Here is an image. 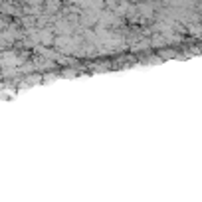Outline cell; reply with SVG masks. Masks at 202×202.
<instances>
[{"mask_svg":"<svg viewBox=\"0 0 202 202\" xmlns=\"http://www.w3.org/2000/svg\"><path fill=\"white\" fill-rule=\"evenodd\" d=\"M59 6V0H48V10L52 12L54 8H57Z\"/></svg>","mask_w":202,"mask_h":202,"instance_id":"6da1fadb","label":"cell"},{"mask_svg":"<svg viewBox=\"0 0 202 202\" xmlns=\"http://www.w3.org/2000/svg\"><path fill=\"white\" fill-rule=\"evenodd\" d=\"M40 40L46 42V44H50V42H52V36H50L48 32H42V34H40Z\"/></svg>","mask_w":202,"mask_h":202,"instance_id":"7a4b0ae2","label":"cell"},{"mask_svg":"<svg viewBox=\"0 0 202 202\" xmlns=\"http://www.w3.org/2000/svg\"><path fill=\"white\" fill-rule=\"evenodd\" d=\"M2 12H4V14H14V6H10V4H2Z\"/></svg>","mask_w":202,"mask_h":202,"instance_id":"3957f363","label":"cell"},{"mask_svg":"<svg viewBox=\"0 0 202 202\" xmlns=\"http://www.w3.org/2000/svg\"><path fill=\"white\" fill-rule=\"evenodd\" d=\"M0 48H2V46H0Z\"/></svg>","mask_w":202,"mask_h":202,"instance_id":"277c9868","label":"cell"}]
</instances>
